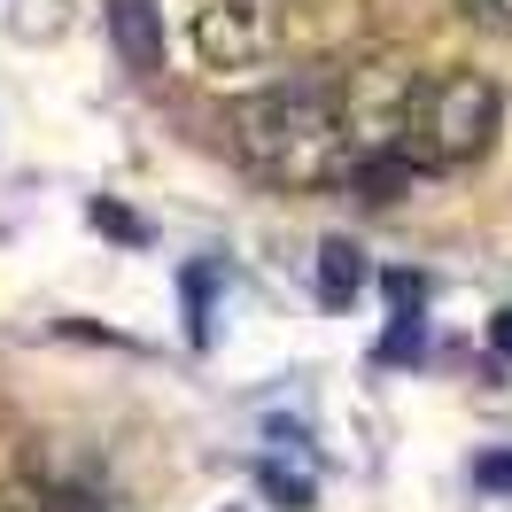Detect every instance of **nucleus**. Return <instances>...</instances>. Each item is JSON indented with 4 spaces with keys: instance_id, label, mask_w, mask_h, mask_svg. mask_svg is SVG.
Instances as JSON below:
<instances>
[{
    "instance_id": "1",
    "label": "nucleus",
    "mask_w": 512,
    "mask_h": 512,
    "mask_svg": "<svg viewBox=\"0 0 512 512\" xmlns=\"http://www.w3.org/2000/svg\"><path fill=\"white\" fill-rule=\"evenodd\" d=\"M233 156L272 187H326L350 171V140H342V86L334 78H288L264 86L233 109Z\"/></svg>"
},
{
    "instance_id": "2",
    "label": "nucleus",
    "mask_w": 512,
    "mask_h": 512,
    "mask_svg": "<svg viewBox=\"0 0 512 512\" xmlns=\"http://www.w3.org/2000/svg\"><path fill=\"white\" fill-rule=\"evenodd\" d=\"M497 117L505 101L481 70H443V78H419V101H412V132H404V156L427 171H458L474 163L489 140H497Z\"/></svg>"
},
{
    "instance_id": "3",
    "label": "nucleus",
    "mask_w": 512,
    "mask_h": 512,
    "mask_svg": "<svg viewBox=\"0 0 512 512\" xmlns=\"http://www.w3.org/2000/svg\"><path fill=\"white\" fill-rule=\"evenodd\" d=\"M412 101H419V70L396 55H373L342 78V140L350 163L365 156H404V132H412Z\"/></svg>"
},
{
    "instance_id": "4",
    "label": "nucleus",
    "mask_w": 512,
    "mask_h": 512,
    "mask_svg": "<svg viewBox=\"0 0 512 512\" xmlns=\"http://www.w3.org/2000/svg\"><path fill=\"white\" fill-rule=\"evenodd\" d=\"M187 39L210 78H241L280 55V16H272V0H202Z\"/></svg>"
},
{
    "instance_id": "5",
    "label": "nucleus",
    "mask_w": 512,
    "mask_h": 512,
    "mask_svg": "<svg viewBox=\"0 0 512 512\" xmlns=\"http://www.w3.org/2000/svg\"><path fill=\"white\" fill-rule=\"evenodd\" d=\"M109 39H117V63L132 78H156L163 70V16L156 0H109Z\"/></svg>"
},
{
    "instance_id": "6",
    "label": "nucleus",
    "mask_w": 512,
    "mask_h": 512,
    "mask_svg": "<svg viewBox=\"0 0 512 512\" xmlns=\"http://www.w3.org/2000/svg\"><path fill=\"white\" fill-rule=\"evenodd\" d=\"M412 171H419L412 156H365V163H350V187L365 210H396L404 187H412Z\"/></svg>"
},
{
    "instance_id": "7",
    "label": "nucleus",
    "mask_w": 512,
    "mask_h": 512,
    "mask_svg": "<svg viewBox=\"0 0 512 512\" xmlns=\"http://www.w3.org/2000/svg\"><path fill=\"white\" fill-rule=\"evenodd\" d=\"M319 295L334 303V311H350L357 295H365V256H357L350 241H326L319 249Z\"/></svg>"
},
{
    "instance_id": "8",
    "label": "nucleus",
    "mask_w": 512,
    "mask_h": 512,
    "mask_svg": "<svg viewBox=\"0 0 512 512\" xmlns=\"http://www.w3.org/2000/svg\"><path fill=\"white\" fill-rule=\"evenodd\" d=\"M0 512H70L63 489H47V481H0Z\"/></svg>"
},
{
    "instance_id": "9",
    "label": "nucleus",
    "mask_w": 512,
    "mask_h": 512,
    "mask_svg": "<svg viewBox=\"0 0 512 512\" xmlns=\"http://www.w3.org/2000/svg\"><path fill=\"white\" fill-rule=\"evenodd\" d=\"M458 8H466V24H474V32L512 39V0H458Z\"/></svg>"
},
{
    "instance_id": "10",
    "label": "nucleus",
    "mask_w": 512,
    "mask_h": 512,
    "mask_svg": "<svg viewBox=\"0 0 512 512\" xmlns=\"http://www.w3.org/2000/svg\"><path fill=\"white\" fill-rule=\"evenodd\" d=\"M474 474H481V489H512V458H481Z\"/></svg>"
},
{
    "instance_id": "11",
    "label": "nucleus",
    "mask_w": 512,
    "mask_h": 512,
    "mask_svg": "<svg viewBox=\"0 0 512 512\" xmlns=\"http://www.w3.org/2000/svg\"><path fill=\"white\" fill-rule=\"evenodd\" d=\"M489 342H497V350L512 357V311H505V319H497V326H489Z\"/></svg>"
}]
</instances>
